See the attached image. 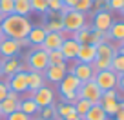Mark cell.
<instances>
[{"mask_svg":"<svg viewBox=\"0 0 124 120\" xmlns=\"http://www.w3.org/2000/svg\"><path fill=\"white\" fill-rule=\"evenodd\" d=\"M31 27H33V24L29 22L27 16H20V15H15V13H13V15L4 16L2 26H0V33H2L6 38L18 40V38H26Z\"/></svg>","mask_w":124,"mask_h":120,"instance_id":"1","label":"cell"},{"mask_svg":"<svg viewBox=\"0 0 124 120\" xmlns=\"http://www.w3.org/2000/svg\"><path fill=\"white\" fill-rule=\"evenodd\" d=\"M60 22H62V29L66 33H75L82 26H86V15L77 11V9H71L60 16Z\"/></svg>","mask_w":124,"mask_h":120,"instance_id":"2","label":"cell"},{"mask_svg":"<svg viewBox=\"0 0 124 120\" xmlns=\"http://www.w3.org/2000/svg\"><path fill=\"white\" fill-rule=\"evenodd\" d=\"M26 66H27L29 71L42 73V71L49 66V62H47V53L44 49H40V47H33V51H31V53L27 55V58H26Z\"/></svg>","mask_w":124,"mask_h":120,"instance_id":"3","label":"cell"},{"mask_svg":"<svg viewBox=\"0 0 124 120\" xmlns=\"http://www.w3.org/2000/svg\"><path fill=\"white\" fill-rule=\"evenodd\" d=\"M77 97L78 98H86L88 102L91 104H99L102 97V91L99 89V85L95 84V80H88V82H82L80 87L77 89Z\"/></svg>","mask_w":124,"mask_h":120,"instance_id":"4","label":"cell"},{"mask_svg":"<svg viewBox=\"0 0 124 120\" xmlns=\"http://www.w3.org/2000/svg\"><path fill=\"white\" fill-rule=\"evenodd\" d=\"M29 98H33V102L39 106V109L47 107V106H55V91L47 85H42L35 93H31Z\"/></svg>","mask_w":124,"mask_h":120,"instance_id":"5","label":"cell"},{"mask_svg":"<svg viewBox=\"0 0 124 120\" xmlns=\"http://www.w3.org/2000/svg\"><path fill=\"white\" fill-rule=\"evenodd\" d=\"M68 75V67H66V62L64 64H58V66H47L46 69L42 71V77L46 82H49V84H60L62 78Z\"/></svg>","mask_w":124,"mask_h":120,"instance_id":"6","label":"cell"},{"mask_svg":"<svg viewBox=\"0 0 124 120\" xmlns=\"http://www.w3.org/2000/svg\"><path fill=\"white\" fill-rule=\"evenodd\" d=\"M9 87V91H15V93L22 95L27 91V71L18 69L13 77H9V80L6 82Z\"/></svg>","mask_w":124,"mask_h":120,"instance_id":"7","label":"cell"},{"mask_svg":"<svg viewBox=\"0 0 124 120\" xmlns=\"http://www.w3.org/2000/svg\"><path fill=\"white\" fill-rule=\"evenodd\" d=\"M95 84L99 85L101 91H109V89H115L117 84V73H113L111 69H106V71H99L95 75Z\"/></svg>","mask_w":124,"mask_h":120,"instance_id":"8","label":"cell"},{"mask_svg":"<svg viewBox=\"0 0 124 120\" xmlns=\"http://www.w3.org/2000/svg\"><path fill=\"white\" fill-rule=\"evenodd\" d=\"M115 22L109 11H99L93 15V24H91V29L95 31H101V33H108V29L111 27V24Z\"/></svg>","mask_w":124,"mask_h":120,"instance_id":"9","label":"cell"},{"mask_svg":"<svg viewBox=\"0 0 124 120\" xmlns=\"http://www.w3.org/2000/svg\"><path fill=\"white\" fill-rule=\"evenodd\" d=\"M68 73H71L73 77H77L80 82H88V80H93L95 78V71H93L91 64H80L77 62L73 67H71V71H68Z\"/></svg>","mask_w":124,"mask_h":120,"instance_id":"10","label":"cell"},{"mask_svg":"<svg viewBox=\"0 0 124 120\" xmlns=\"http://www.w3.org/2000/svg\"><path fill=\"white\" fill-rule=\"evenodd\" d=\"M82 82L78 80L77 77H73L71 73H68L66 77L62 78V82L58 84V91L60 95H68V93H77V89L80 87Z\"/></svg>","mask_w":124,"mask_h":120,"instance_id":"11","label":"cell"},{"mask_svg":"<svg viewBox=\"0 0 124 120\" xmlns=\"http://www.w3.org/2000/svg\"><path fill=\"white\" fill-rule=\"evenodd\" d=\"M109 40H115L117 46H122V40H124V24L122 22H113L111 27L108 29V33H104V42H109Z\"/></svg>","mask_w":124,"mask_h":120,"instance_id":"12","label":"cell"},{"mask_svg":"<svg viewBox=\"0 0 124 120\" xmlns=\"http://www.w3.org/2000/svg\"><path fill=\"white\" fill-rule=\"evenodd\" d=\"M78 47H80V44H77L73 38H66L64 42H62L60 46V53L62 56H64V60H77V53H78Z\"/></svg>","mask_w":124,"mask_h":120,"instance_id":"13","label":"cell"},{"mask_svg":"<svg viewBox=\"0 0 124 120\" xmlns=\"http://www.w3.org/2000/svg\"><path fill=\"white\" fill-rule=\"evenodd\" d=\"M64 40H66V38H64L60 33H46V38H44L40 49H44V51L60 49V46H62V42H64Z\"/></svg>","mask_w":124,"mask_h":120,"instance_id":"14","label":"cell"},{"mask_svg":"<svg viewBox=\"0 0 124 120\" xmlns=\"http://www.w3.org/2000/svg\"><path fill=\"white\" fill-rule=\"evenodd\" d=\"M97 58V53H95V46L91 44H82L78 47V53H77V62L80 64H93V60Z\"/></svg>","mask_w":124,"mask_h":120,"instance_id":"15","label":"cell"},{"mask_svg":"<svg viewBox=\"0 0 124 120\" xmlns=\"http://www.w3.org/2000/svg\"><path fill=\"white\" fill-rule=\"evenodd\" d=\"M18 53H20V47H18V44H16V40L6 38L4 36V40L0 42V55L4 58H9V56H16Z\"/></svg>","mask_w":124,"mask_h":120,"instance_id":"16","label":"cell"},{"mask_svg":"<svg viewBox=\"0 0 124 120\" xmlns=\"http://www.w3.org/2000/svg\"><path fill=\"white\" fill-rule=\"evenodd\" d=\"M95 53H97V58H108V60H111L119 53V47L109 44V42H101L99 46H95Z\"/></svg>","mask_w":124,"mask_h":120,"instance_id":"17","label":"cell"},{"mask_svg":"<svg viewBox=\"0 0 124 120\" xmlns=\"http://www.w3.org/2000/svg\"><path fill=\"white\" fill-rule=\"evenodd\" d=\"M27 42H29V46H33V47H40L42 46V42H44V38H46V31L42 29V26H33L29 29V33H27Z\"/></svg>","mask_w":124,"mask_h":120,"instance_id":"18","label":"cell"},{"mask_svg":"<svg viewBox=\"0 0 124 120\" xmlns=\"http://www.w3.org/2000/svg\"><path fill=\"white\" fill-rule=\"evenodd\" d=\"M42 85H46V80H44L42 73H37V71H27V91L35 93L37 89H40Z\"/></svg>","mask_w":124,"mask_h":120,"instance_id":"19","label":"cell"},{"mask_svg":"<svg viewBox=\"0 0 124 120\" xmlns=\"http://www.w3.org/2000/svg\"><path fill=\"white\" fill-rule=\"evenodd\" d=\"M20 67V62L16 56H9V58H2V75H6V77H13V75L18 71Z\"/></svg>","mask_w":124,"mask_h":120,"instance_id":"20","label":"cell"},{"mask_svg":"<svg viewBox=\"0 0 124 120\" xmlns=\"http://www.w3.org/2000/svg\"><path fill=\"white\" fill-rule=\"evenodd\" d=\"M99 106L102 107V111L108 116H113L117 113V109H119V106H120V100L119 98H101Z\"/></svg>","mask_w":124,"mask_h":120,"instance_id":"21","label":"cell"},{"mask_svg":"<svg viewBox=\"0 0 124 120\" xmlns=\"http://www.w3.org/2000/svg\"><path fill=\"white\" fill-rule=\"evenodd\" d=\"M18 106H20V100H16V98H9V97H6L4 100L0 102V115H2V116H8L9 113L16 111V109H18Z\"/></svg>","mask_w":124,"mask_h":120,"instance_id":"22","label":"cell"},{"mask_svg":"<svg viewBox=\"0 0 124 120\" xmlns=\"http://www.w3.org/2000/svg\"><path fill=\"white\" fill-rule=\"evenodd\" d=\"M89 35H91V26H82L78 31H75V33H71V38L75 40L77 44H89Z\"/></svg>","mask_w":124,"mask_h":120,"instance_id":"23","label":"cell"},{"mask_svg":"<svg viewBox=\"0 0 124 120\" xmlns=\"http://www.w3.org/2000/svg\"><path fill=\"white\" fill-rule=\"evenodd\" d=\"M82 120H108V115L102 111V107L99 104H93L89 107V111L82 116Z\"/></svg>","mask_w":124,"mask_h":120,"instance_id":"24","label":"cell"},{"mask_svg":"<svg viewBox=\"0 0 124 120\" xmlns=\"http://www.w3.org/2000/svg\"><path fill=\"white\" fill-rule=\"evenodd\" d=\"M18 109L22 113H26L27 116H33V115H39V106L35 104V102H33V98H24V100H20V106H18Z\"/></svg>","mask_w":124,"mask_h":120,"instance_id":"25","label":"cell"},{"mask_svg":"<svg viewBox=\"0 0 124 120\" xmlns=\"http://www.w3.org/2000/svg\"><path fill=\"white\" fill-rule=\"evenodd\" d=\"M13 13L20 16H27L31 13L29 0H13Z\"/></svg>","mask_w":124,"mask_h":120,"instance_id":"26","label":"cell"},{"mask_svg":"<svg viewBox=\"0 0 124 120\" xmlns=\"http://www.w3.org/2000/svg\"><path fill=\"white\" fill-rule=\"evenodd\" d=\"M55 109H57V116H58V118H62V120L77 115V113H75V107L71 104H66V102H60L58 106H55Z\"/></svg>","mask_w":124,"mask_h":120,"instance_id":"27","label":"cell"},{"mask_svg":"<svg viewBox=\"0 0 124 120\" xmlns=\"http://www.w3.org/2000/svg\"><path fill=\"white\" fill-rule=\"evenodd\" d=\"M42 29L46 33H60V31H64V29H62L60 18H49V20H46V24L42 26Z\"/></svg>","mask_w":124,"mask_h":120,"instance_id":"28","label":"cell"},{"mask_svg":"<svg viewBox=\"0 0 124 120\" xmlns=\"http://www.w3.org/2000/svg\"><path fill=\"white\" fill-rule=\"evenodd\" d=\"M109 69H111L113 73H124V55L120 53V51L111 58V66H109Z\"/></svg>","mask_w":124,"mask_h":120,"instance_id":"29","label":"cell"},{"mask_svg":"<svg viewBox=\"0 0 124 120\" xmlns=\"http://www.w3.org/2000/svg\"><path fill=\"white\" fill-rule=\"evenodd\" d=\"M91 106H93V104H91V102H88L86 98H78V100L73 104V107H75V113L82 118V116L89 111V107H91Z\"/></svg>","mask_w":124,"mask_h":120,"instance_id":"30","label":"cell"},{"mask_svg":"<svg viewBox=\"0 0 124 120\" xmlns=\"http://www.w3.org/2000/svg\"><path fill=\"white\" fill-rule=\"evenodd\" d=\"M47 53V62H49V66H58V64H64L66 60H64V56H62V53L58 49L55 51H46Z\"/></svg>","mask_w":124,"mask_h":120,"instance_id":"31","label":"cell"},{"mask_svg":"<svg viewBox=\"0 0 124 120\" xmlns=\"http://www.w3.org/2000/svg\"><path fill=\"white\" fill-rule=\"evenodd\" d=\"M29 6H31V11L40 13V15H44L47 11V0H29Z\"/></svg>","mask_w":124,"mask_h":120,"instance_id":"32","label":"cell"},{"mask_svg":"<svg viewBox=\"0 0 124 120\" xmlns=\"http://www.w3.org/2000/svg\"><path fill=\"white\" fill-rule=\"evenodd\" d=\"M39 115H40V120H53L57 116V109H55V106H47V107L40 109Z\"/></svg>","mask_w":124,"mask_h":120,"instance_id":"33","label":"cell"},{"mask_svg":"<svg viewBox=\"0 0 124 120\" xmlns=\"http://www.w3.org/2000/svg\"><path fill=\"white\" fill-rule=\"evenodd\" d=\"M91 4H93V0H77L73 9H77V11H80V13L86 15L88 11H91Z\"/></svg>","mask_w":124,"mask_h":120,"instance_id":"34","label":"cell"},{"mask_svg":"<svg viewBox=\"0 0 124 120\" xmlns=\"http://www.w3.org/2000/svg\"><path fill=\"white\" fill-rule=\"evenodd\" d=\"M0 15H13V0H0Z\"/></svg>","mask_w":124,"mask_h":120,"instance_id":"35","label":"cell"},{"mask_svg":"<svg viewBox=\"0 0 124 120\" xmlns=\"http://www.w3.org/2000/svg\"><path fill=\"white\" fill-rule=\"evenodd\" d=\"M101 42H104V33L91 29V35H89V44H91V46H99Z\"/></svg>","mask_w":124,"mask_h":120,"instance_id":"36","label":"cell"},{"mask_svg":"<svg viewBox=\"0 0 124 120\" xmlns=\"http://www.w3.org/2000/svg\"><path fill=\"white\" fill-rule=\"evenodd\" d=\"M109 4V13L117 11V13H122L124 11V0H108Z\"/></svg>","mask_w":124,"mask_h":120,"instance_id":"37","label":"cell"},{"mask_svg":"<svg viewBox=\"0 0 124 120\" xmlns=\"http://www.w3.org/2000/svg\"><path fill=\"white\" fill-rule=\"evenodd\" d=\"M6 120H31V116H27L26 113H22L20 109H16V111L9 113V115L6 116Z\"/></svg>","mask_w":124,"mask_h":120,"instance_id":"38","label":"cell"},{"mask_svg":"<svg viewBox=\"0 0 124 120\" xmlns=\"http://www.w3.org/2000/svg\"><path fill=\"white\" fill-rule=\"evenodd\" d=\"M62 0H47V9L49 11H58L60 13V9H62Z\"/></svg>","mask_w":124,"mask_h":120,"instance_id":"39","label":"cell"},{"mask_svg":"<svg viewBox=\"0 0 124 120\" xmlns=\"http://www.w3.org/2000/svg\"><path fill=\"white\" fill-rule=\"evenodd\" d=\"M101 98H120V95L117 93L115 89H109V91H102V97Z\"/></svg>","mask_w":124,"mask_h":120,"instance_id":"40","label":"cell"},{"mask_svg":"<svg viewBox=\"0 0 124 120\" xmlns=\"http://www.w3.org/2000/svg\"><path fill=\"white\" fill-rule=\"evenodd\" d=\"M8 91H9L8 84H6V82H0V102L4 100L6 97H8Z\"/></svg>","mask_w":124,"mask_h":120,"instance_id":"41","label":"cell"},{"mask_svg":"<svg viewBox=\"0 0 124 120\" xmlns=\"http://www.w3.org/2000/svg\"><path fill=\"white\" fill-rule=\"evenodd\" d=\"M113 116H115V120H124V104H122V102H120L119 109H117V113Z\"/></svg>","mask_w":124,"mask_h":120,"instance_id":"42","label":"cell"},{"mask_svg":"<svg viewBox=\"0 0 124 120\" xmlns=\"http://www.w3.org/2000/svg\"><path fill=\"white\" fill-rule=\"evenodd\" d=\"M16 44H18V47H20V49H22V47H27V46H29L27 38H18V40H16Z\"/></svg>","mask_w":124,"mask_h":120,"instance_id":"43","label":"cell"},{"mask_svg":"<svg viewBox=\"0 0 124 120\" xmlns=\"http://www.w3.org/2000/svg\"><path fill=\"white\" fill-rule=\"evenodd\" d=\"M75 2H77V0H62V4L66 6V7H71V9H73V6H75Z\"/></svg>","mask_w":124,"mask_h":120,"instance_id":"44","label":"cell"},{"mask_svg":"<svg viewBox=\"0 0 124 120\" xmlns=\"http://www.w3.org/2000/svg\"><path fill=\"white\" fill-rule=\"evenodd\" d=\"M64 120H82L78 115H75V116H70V118H64Z\"/></svg>","mask_w":124,"mask_h":120,"instance_id":"45","label":"cell"},{"mask_svg":"<svg viewBox=\"0 0 124 120\" xmlns=\"http://www.w3.org/2000/svg\"><path fill=\"white\" fill-rule=\"evenodd\" d=\"M2 20H4V15H0V26H2Z\"/></svg>","mask_w":124,"mask_h":120,"instance_id":"46","label":"cell"},{"mask_svg":"<svg viewBox=\"0 0 124 120\" xmlns=\"http://www.w3.org/2000/svg\"><path fill=\"white\" fill-rule=\"evenodd\" d=\"M0 75H2V60H0Z\"/></svg>","mask_w":124,"mask_h":120,"instance_id":"47","label":"cell"},{"mask_svg":"<svg viewBox=\"0 0 124 120\" xmlns=\"http://www.w3.org/2000/svg\"><path fill=\"white\" fill-rule=\"evenodd\" d=\"M2 40H4V35H2V33H0V42H2Z\"/></svg>","mask_w":124,"mask_h":120,"instance_id":"48","label":"cell"},{"mask_svg":"<svg viewBox=\"0 0 124 120\" xmlns=\"http://www.w3.org/2000/svg\"><path fill=\"white\" fill-rule=\"evenodd\" d=\"M53 120H62V118H58V116H55V118H53Z\"/></svg>","mask_w":124,"mask_h":120,"instance_id":"49","label":"cell"},{"mask_svg":"<svg viewBox=\"0 0 124 120\" xmlns=\"http://www.w3.org/2000/svg\"><path fill=\"white\" fill-rule=\"evenodd\" d=\"M0 118H2V115H0Z\"/></svg>","mask_w":124,"mask_h":120,"instance_id":"50","label":"cell"}]
</instances>
